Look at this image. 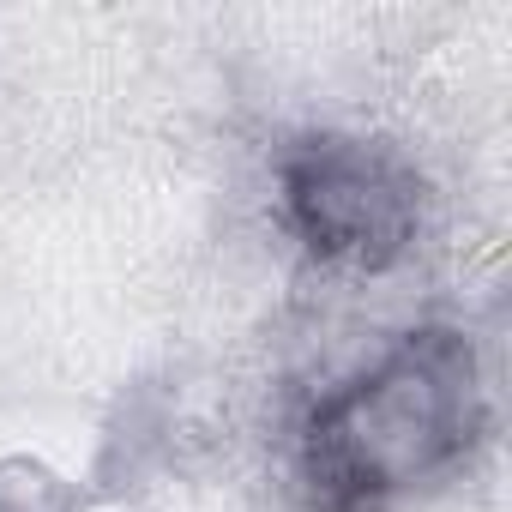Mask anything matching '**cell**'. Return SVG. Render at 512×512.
Returning <instances> with one entry per match:
<instances>
[{"instance_id": "6da1fadb", "label": "cell", "mask_w": 512, "mask_h": 512, "mask_svg": "<svg viewBox=\"0 0 512 512\" xmlns=\"http://www.w3.org/2000/svg\"><path fill=\"white\" fill-rule=\"evenodd\" d=\"M488 398L464 332L422 326L302 422L308 512H392L482 440Z\"/></svg>"}, {"instance_id": "7a4b0ae2", "label": "cell", "mask_w": 512, "mask_h": 512, "mask_svg": "<svg viewBox=\"0 0 512 512\" xmlns=\"http://www.w3.org/2000/svg\"><path fill=\"white\" fill-rule=\"evenodd\" d=\"M278 187L296 241L326 266L386 272L422 229V175L392 145L314 133L290 145Z\"/></svg>"}]
</instances>
